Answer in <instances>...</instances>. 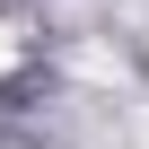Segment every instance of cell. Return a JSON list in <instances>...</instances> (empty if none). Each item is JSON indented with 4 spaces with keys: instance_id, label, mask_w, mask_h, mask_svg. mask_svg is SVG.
I'll return each instance as SVG.
<instances>
[{
    "instance_id": "6da1fadb",
    "label": "cell",
    "mask_w": 149,
    "mask_h": 149,
    "mask_svg": "<svg viewBox=\"0 0 149 149\" xmlns=\"http://www.w3.org/2000/svg\"><path fill=\"white\" fill-rule=\"evenodd\" d=\"M9 61H18V35H9V26H0V70H9Z\"/></svg>"
}]
</instances>
